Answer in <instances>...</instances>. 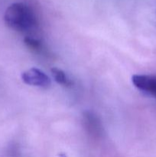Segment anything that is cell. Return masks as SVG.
Listing matches in <instances>:
<instances>
[{"label": "cell", "mask_w": 156, "mask_h": 157, "mask_svg": "<svg viewBox=\"0 0 156 157\" xmlns=\"http://www.w3.org/2000/svg\"><path fill=\"white\" fill-rule=\"evenodd\" d=\"M21 78L24 84L31 86L47 88L50 85V79L44 72L38 68L32 67L23 72Z\"/></svg>", "instance_id": "obj_3"}, {"label": "cell", "mask_w": 156, "mask_h": 157, "mask_svg": "<svg viewBox=\"0 0 156 157\" xmlns=\"http://www.w3.org/2000/svg\"><path fill=\"white\" fill-rule=\"evenodd\" d=\"M51 73L52 75H53V78H54L55 81L58 84L67 87H71L73 84V81L61 69L57 68V67H53L51 69Z\"/></svg>", "instance_id": "obj_6"}, {"label": "cell", "mask_w": 156, "mask_h": 157, "mask_svg": "<svg viewBox=\"0 0 156 157\" xmlns=\"http://www.w3.org/2000/svg\"><path fill=\"white\" fill-rule=\"evenodd\" d=\"M132 81L136 88L156 98V75H136Z\"/></svg>", "instance_id": "obj_4"}, {"label": "cell", "mask_w": 156, "mask_h": 157, "mask_svg": "<svg viewBox=\"0 0 156 157\" xmlns=\"http://www.w3.org/2000/svg\"><path fill=\"white\" fill-rule=\"evenodd\" d=\"M24 43L29 49H31L35 53L39 54V55L46 56L47 58L50 56V52L47 50V48L44 46V44H43L42 41L37 39V38L29 36L25 37L24 38Z\"/></svg>", "instance_id": "obj_5"}, {"label": "cell", "mask_w": 156, "mask_h": 157, "mask_svg": "<svg viewBox=\"0 0 156 157\" xmlns=\"http://www.w3.org/2000/svg\"><path fill=\"white\" fill-rule=\"evenodd\" d=\"M83 124L87 134L94 139H99L103 135V127L100 119L96 113L92 111L84 112L83 113Z\"/></svg>", "instance_id": "obj_2"}, {"label": "cell", "mask_w": 156, "mask_h": 157, "mask_svg": "<svg viewBox=\"0 0 156 157\" xmlns=\"http://www.w3.org/2000/svg\"><path fill=\"white\" fill-rule=\"evenodd\" d=\"M6 25L19 32H29L35 30L38 26L36 13L28 5L15 2L6 9L4 15Z\"/></svg>", "instance_id": "obj_1"}]
</instances>
